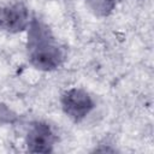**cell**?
Masks as SVG:
<instances>
[{"label": "cell", "instance_id": "cell-3", "mask_svg": "<svg viewBox=\"0 0 154 154\" xmlns=\"http://www.w3.org/2000/svg\"><path fill=\"white\" fill-rule=\"evenodd\" d=\"M55 134L46 122L36 120L31 123L25 134V146L30 153L48 154L53 152Z\"/></svg>", "mask_w": 154, "mask_h": 154}, {"label": "cell", "instance_id": "cell-2", "mask_svg": "<svg viewBox=\"0 0 154 154\" xmlns=\"http://www.w3.org/2000/svg\"><path fill=\"white\" fill-rule=\"evenodd\" d=\"M63 112L75 123L82 122L95 107L91 95L82 88H71L60 97Z\"/></svg>", "mask_w": 154, "mask_h": 154}, {"label": "cell", "instance_id": "cell-4", "mask_svg": "<svg viewBox=\"0 0 154 154\" xmlns=\"http://www.w3.org/2000/svg\"><path fill=\"white\" fill-rule=\"evenodd\" d=\"M28 7L23 2H13L0 7V30L8 34H18L28 29L30 24Z\"/></svg>", "mask_w": 154, "mask_h": 154}, {"label": "cell", "instance_id": "cell-1", "mask_svg": "<svg viewBox=\"0 0 154 154\" xmlns=\"http://www.w3.org/2000/svg\"><path fill=\"white\" fill-rule=\"evenodd\" d=\"M26 30V51L30 65L45 72L57 70L65 60V52L53 37L51 29L34 18Z\"/></svg>", "mask_w": 154, "mask_h": 154}, {"label": "cell", "instance_id": "cell-5", "mask_svg": "<svg viewBox=\"0 0 154 154\" xmlns=\"http://www.w3.org/2000/svg\"><path fill=\"white\" fill-rule=\"evenodd\" d=\"M89 11L97 17H106L111 14L116 7V0H84Z\"/></svg>", "mask_w": 154, "mask_h": 154}]
</instances>
